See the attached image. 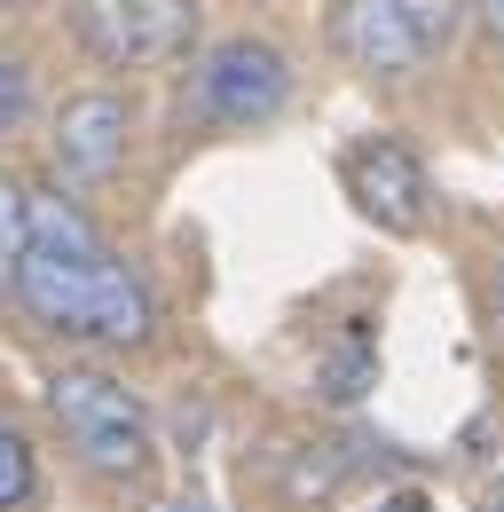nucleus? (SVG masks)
I'll return each mask as SVG.
<instances>
[{
    "instance_id": "nucleus-8",
    "label": "nucleus",
    "mask_w": 504,
    "mask_h": 512,
    "mask_svg": "<svg viewBox=\"0 0 504 512\" xmlns=\"http://www.w3.org/2000/svg\"><path fill=\"white\" fill-rule=\"evenodd\" d=\"M16 260H24V190L0 174V284H16Z\"/></svg>"
},
{
    "instance_id": "nucleus-13",
    "label": "nucleus",
    "mask_w": 504,
    "mask_h": 512,
    "mask_svg": "<svg viewBox=\"0 0 504 512\" xmlns=\"http://www.w3.org/2000/svg\"><path fill=\"white\" fill-rule=\"evenodd\" d=\"M465 8H473V24H481V40H489V48L504 56V0H465Z\"/></svg>"
},
{
    "instance_id": "nucleus-2",
    "label": "nucleus",
    "mask_w": 504,
    "mask_h": 512,
    "mask_svg": "<svg viewBox=\"0 0 504 512\" xmlns=\"http://www.w3.org/2000/svg\"><path fill=\"white\" fill-rule=\"evenodd\" d=\"M48 410H56L63 442L79 449L87 473H103V481H142L150 473V457H158L150 410L111 371H56L48 379Z\"/></svg>"
},
{
    "instance_id": "nucleus-4",
    "label": "nucleus",
    "mask_w": 504,
    "mask_h": 512,
    "mask_svg": "<svg viewBox=\"0 0 504 512\" xmlns=\"http://www.w3.org/2000/svg\"><path fill=\"white\" fill-rule=\"evenodd\" d=\"M284 103H292V64L252 32L205 48V64L189 79V111L221 134H260L268 119H284Z\"/></svg>"
},
{
    "instance_id": "nucleus-7",
    "label": "nucleus",
    "mask_w": 504,
    "mask_h": 512,
    "mask_svg": "<svg viewBox=\"0 0 504 512\" xmlns=\"http://www.w3.org/2000/svg\"><path fill=\"white\" fill-rule=\"evenodd\" d=\"M126 150H134V103L111 87H87V95H63L56 127H48V158H56L63 182H103L119 174Z\"/></svg>"
},
{
    "instance_id": "nucleus-6",
    "label": "nucleus",
    "mask_w": 504,
    "mask_h": 512,
    "mask_svg": "<svg viewBox=\"0 0 504 512\" xmlns=\"http://www.w3.org/2000/svg\"><path fill=\"white\" fill-rule=\"evenodd\" d=\"M331 48L363 79H418L434 56V40L402 0H331Z\"/></svg>"
},
{
    "instance_id": "nucleus-15",
    "label": "nucleus",
    "mask_w": 504,
    "mask_h": 512,
    "mask_svg": "<svg viewBox=\"0 0 504 512\" xmlns=\"http://www.w3.org/2000/svg\"><path fill=\"white\" fill-rule=\"evenodd\" d=\"M481 512H504V489H489V505H481Z\"/></svg>"
},
{
    "instance_id": "nucleus-11",
    "label": "nucleus",
    "mask_w": 504,
    "mask_h": 512,
    "mask_svg": "<svg viewBox=\"0 0 504 512\" xmlns=\"http://www.w3.org/2000/svg\"><path fill=\"white\" fill-rule=\"evenodd\" d=\"M371 355H363V347H355V355H331V363H323V394H331V402H355V394H363V386H371Z\"/></svg>"
},
{
    "instance_id": "nucleus-16",
    "label": "nucleus",
    "mask_w": 504,
    "mask_h": 512,
    "mask_svg": "<svg viewBox=\"0 0 504 512\" xmlns=\"http://www.w3.org/2000/svg\"><path fill=\"white\" fill-rule=\"evenodd\" d=\"M8 8H16V0H0V16H8Z\"/></svg>"
},
{
    "instance_id": "nucleus-17",
    "label": "nucleus",
    "mask_w": 504,
    "mask_h": 512,
    "mask_svg": "<svg viewBox=\"0 0 504 512\" xmlns=\"http://www.w3.org/2000/svg\"><path fill=\"white\" fill-rule=\"evenodd\" d=\"M497 300H504V276H497Z\"/></svg>"
},
{
    "instance_id": "nucleus-5",
    "label": "nucleus",
    "mask_w": 504,
    "mask_h": 512,
    "mask_svg": "<svg viewBox=\"0 0 504 512\" xmlns=\"http://www.w3.org/2000/svg\"><path fill=\"white\" fill-rule=\"evenodd\" d=\"M339 182L355 197V213L378 221L386 237H418V229H426V166L410 158V142L363 134V142L339 158Z\"/></svg>"
},
{
    "instance_id": "nucleus-14",
    "label": "nucleus",
    "mask_w": 504,
    "mask_h": 512,
    "mask_svg": "<svg viewBox=\"0 0 504 512\" xmlns=\"http://www.w3.org/2000/svg\"><path fill=\"white\" fill-rule=\"evenodd\" d=\"M150 512H205L197 497H166V505H150Z\"/></svg>"
},
{
    "instance_id": "nucleus-9",
    "label": "nucleus",
    "mask_w": 504,
    "mask_h": 512,
    "mask_svg": "<svg viewBox=\"0 0 504 512\" xmlns=\"http://www.w3.org/2000/svg\"><path fill=\"white\" fill-rule=\"evenodd\" d=\"M32 497V449H24V434H0V512H16Z\"/></svg>"
},
{
    "instance_id": "nucleus-1",
    "label": "nucleus",
    "mask_w": 504,
    "mask_h": 512,
    "mask_svg": "<svg viewBox=\"0 0 504 512\" xmlns=\"http://www.w3.org/2000/svg\"><path fill=\"white\" fill-rule=\"evenodd\" d=\"M24 316L63 331V339H95V347H142L158 331V300L150 284L126 268L95 221L71 205V197L24 190V260H16V284Z\"/></svg>"
},
{
    "instance_id": "nucleus-10",
    "label": "nucleus",
    "mask_w": 504,
    "mask_h": 512,
    "mask_svg": "<svg viewBox=\"0 0 504 512\" xmlns=\"http://www.w3.org/2000/svg\"><path fill=\"white\" fill-rule=\"evenodd\" d=\"M24 119H32V71L16 56H0V134H16Z\"/></svg>"
},
{
    "instance_id": "nucleus-3",
    "label": "nucleus",
    "mask_w": 504,
    "mask_h": 512,
    "mask_svg": "<svg viewBox=\"0 0 504 512\" xmlns=\"http://www.w3.org/2000/svg\"><path fill=\"white\" fill-rule=\"evenodd\" d=\"M63 24L103 71H158L197 48V0H71Z\"/></svg>"
},
{
    "instance_id": "nucleus-12",
    "label": "nucleus",
    "mask_w": 504,
    "mask_h": 512,
    "mask_svg": "<svg viewBox=\"0 0 504 512\" xmlns=\"http://www.w3.org/2000/svg\"><path fill=\"white\" fill-rule=\"evenodd\" d=\"M402 8H410V16H418V32H426V40H449V24H457V16H449V0H402Z\"/></svg>"
}]
</instances>
